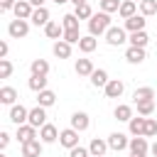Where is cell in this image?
Masks as SVG:
<instances>
[{"label": "cell", "instance_id": "26", "mask_svg": "<svg viewBox=\"0 0 157 157\" xmlns=\"http://www.w3.org/2000/svg\"><path fill=\"white\" fill-rule=\"evenodd\" d=\"M96 47H98V39H96L93 34H86V37H81V42H78V49H81L83 54L96 52Z\"/></svg>", "mask_w": 157, "mask_h": 157}, {"label": "cell", "instance_id": "29", "mask_svg": "<svg viewBox=\"0 0 157 157\" xmlns=\"http://www.w3.org/2000/svg\"><path fill=\"white\" fill-rule=\"evenodd\" d=\"M113 115H115V120H123V123H128V120L132 118V105H128V103H120V105H115Z\"/></svg>", "mask_w": 157, "mask_h": 157}, {"label": "cell", "instance_id": "46", "mask_svg": "<svg viewBox=\"0 0 157 157\" xmlns=\"http://www.w3.org/2000/svg\"><path fill=\"white\" fill-rule=\"evenodd\" d=\"M29 2H32L34 7H44V2H47V0H29Z\"/></svg>", "mask_w": 157, "mask_h": 157}, {"label": "cell", "instance_id": "50", "mask_svg": "<svg viewBox=\"0 0 157 157\" xmlns=\"http://www.w3.org/2000/svg\"><path fill=\"white\" fill-rule=\"evenodd\" d=\"M0 157H7V155H0Z\"/></svg>", "mask_w": 157, "mask_h": 157}, {"label": "cell", "instance_id": "47", "mask_svg": "<svg viewBox=\"0 0 157 157\" xmlns=\"http://www.w3.org/2000/svg\"><path fill=\"white\" fill-rule=\"evenodd\" d=\"M71 2H74V5L78 7V5H83V2H88V0H71Z\"/></svg>", "mask_w": 157, "mask_h": 157}, {"label": "cell", "instance_id": "13", "mask_svg": "<svg viewBox=\"0 0 157 157\" xmlns=\"http://www.w3.org/2000/svg\"><path fill=\"white\" fill-rule=\"evenodd\" d=\"M15 137L20 140V145H25V142H29V140H34V137H37V128H34V125H29V123L17 125V135H15Z\"/></svg>", "mask_w": 157, "mask_h": 157}, {"label": "cell", "instance_id": "35", "mask_svg": "<svg viewBox=\"0 0 157 157\" xmlns=\"http://www.w3.org/2000/svg\"><path fill=\"white\" fill-rule=\"evenodd\" d=\"M74 15H76L78 20H91V17H93V10H91L88 2H83V5H78V7L74 10Z\"/></svg>", "mask_w": 157, "mask_h": 157}, {"label": "cell", "instance_id": "42", "mask_svg": "<svg viewBox=\"0 0 157 157\" xmlns=\"http://www.w3.org/2000/svg\"><path fill=\"white\" fill-rule=\"evenodd\" d=\"M15 5H17V0H0V10H2V12L15 10Z\"/></svg>", "mask_w": 157, "mask_h": 157}, {"label": "cell", "instance_id": "5", "mask_svg": "<svg viewBox=\"0 0 157 157\" xmlns=\"http://www.w3.org/2000/svg\"><path fill=\"white\" fill-rule=\"evenodd\" d=\"M59 145H61V147H66V150L76 147V145H78V130H74V128L61 130V132H59Z\"/></svg>", "mask_w": 157, "mask_h": 157}, {"label": "cell", "instance_id": "34", "mask_svg": "<svg viewBox=\"0 0 157 157\" xmlns=\"http://www.w3.org/2000/svg\"><path fill=\"white\" fill-rule=\"evenodd\" d=\"M137 5H140V15H145V17H152L157 12V0H140Z\"/></svg>", "mask_w": 157, "mask_h": 157}, {"label": "cell", "instance_id": "21", "mask_svg": "<svg viewBox=\"0 0 157 157\" xmlns=\"http://www.w3.org/2000/svg\"><path fill=\"white\" fill-rule=\"evenodd\" d=\"M137 10H140V5H137L135 0H123V2H120V10H118V15H120L123 20H128V17L137 15Z\"/></svg>", "mask_w": 157, "mask_h": 157}, {"label": "cell", "instance_id": "24", "mask_svg": "<svg viewBox=\"0 0 157 157\" xmlns=\"http://www.w3.org/2000/svg\"><path fill=\"white\" fill-rule=\"evenodd\" d=\"M88 78H91V86H96V88H105V83L110 81V78H108V71H105V69H96V71H93V74H91Z\"/></svg>", "mask_w": 157, "mask_h": 157}, {"label": "cell", "instance_id": "31", "mask_svg": "<svg viewBox=\"0 0 157 157\" xmlns=\"http://www.w3.org/2000/svg\"><path fill=\"white\" fill-rule=\"evenodd\" d=\"M27 86H29L34 93H39V91H44V88H47V76H37V74H32V76H29V81H27Z\"/></svg>", "mask_w": 157, "mask_h": 157}, {"label": "cell", "instance_id": "14", "mask_svg": "<svg viewBox=\"0 0 157 157\" xmlns=\"http://www.w3.org/2000/svg\"><path fill=\"white\" fill-rule=\"evenodd\" d=\"M64 32H66V29H64L61 22H54V20H52V22L44 25V34H47L49 39H54V42H56V39H64Z\"/></svg>", "mask_w": 157, "mask_h": 157}, {"label": "cell", "instance_id": "37", "mask_svg": "<svg viewBox=\"0 0 157 157\" xmlns=\"http://www.w3.org/2000/svg\"><path fill=\"white\" fill-rule=\"evenodd\" d=\"M101 10L103 12H118L120 10V0H101Z\"/></svg>", "mask_w": 157, "mask_h": 157}, {"label": "cell", "instance_id": "3", "mask_svg": "<svg viewBox=\"0 0 157 157\" xmlns=\"http://www.w3.org/2000/svg\"><path fill=\"white\" fill-rule=\"evenodd\" d=\"M105 42H108L110 47H120V44H125V42H128L125 27H113V25H110V29L105 32Z\"/></svg>", "mask_w": 157, "mask_h": 157}, {"label": "cell", "instance_id": "20", "mask_svg": "<svg viewBox=\"0 0 157 157\" xmlns=\"http://www.w3.org/2000/svg\"><path fill=\"white\" fill-rule=\"evenodd\" d=\"M105 150H110V147H108V140H101V137H93V140H91V145H88L91 157H103V155H105Z\"/></svg>", "mask_w": 157, "mask_h": 157}, {"label": "cell", "instance_id": "36", "mask_svg": "<svg viewBox=\"0 0 157 157\" xmlns=\"http://www.w3.org/2000/svg\"><path fill=\"white\" fill-rule=\"evenodd\" d=\"M78 17L74 15V12H69V15H64L61 17V25H64V29H78Z\"/></svg>", "mask_w": 157, "mask_h": 157}, {"label": "cell", "instance_id": "44", "mask_svg": "<svg viewBox=\"0 0 157 157\" xmlns=\"http://www.w3.org/2000/svg\"><path fill=\"white\" fill-rule=\"evenodd\" d=\"M7 52H10L7 42H0V59H7Z\"/></svg>", "mask_w": 157, "mask_h": 157}, {"label": "cell", "instance_id": "23", "mask_svg": "<svg viewBox=\"0 0 157 157\" xmlns=\"http://www.w3.org/2000/svg\"><path fill=\"white\" fill-rule=\"evenodd\" d=\"M0 103H2V105H15V103H17V88L2 86V88H0Z\"/></svg>", "mask_w": 157, "mask_h": 157}, {"label": "cell", "instance_id": "41", "mask_svg": "<svg viewBox=\"0 0 157 157\" xmlns=\"http://www.w3.org/2000/svg\"><path fill=\"white\" fill-rule=\"evenodd\" d=\"M69 157H91V152H88V147L76 145V147H71V150H69Z\"/></svg>", "mask_w": 157, "mask_h": 157}, {"label": "cell", "instance_id": "33", "mask_svg": "<svg viewBox=\"0 0 157 157\" xmlns=\"http://www.w3.org/2000/svg\"><path fill=\"white\" fill-rule=\"evenodd\" d=\"M147 98H155V88H152V86L135 88V93H132V101H135V103H137V101H147Z\"/></svg>", "mask_w": 157, "mask_h": 157}, {"label": "cell", "instance_id": "48", "mask_svg": "<svg viewBox=\"0 0 157 157\" xmlns=\"http://www.w3.org/2000/svg\"><path fill=\"white\" fill-rule=\"evenodd\" d=\"M54 2H56V5H64V2H69V0H54Z\"/></svg>", "mask_w": 157, "mask_h": 157}, {"label": "cell", "instance_id": "1", "mask_svg": "<svg viewBox=\"0 0 157 157\" xmlns=\"http://www.w3.org/2000/svg\"><path fill=\"white\" fill-rule=\"evenodd\" d=\"M110 29V15L108 12H93V17L88 20V34H93V37H101V34H105Z\"/></svg>", "mask_w": 157, "mask_h": 157}, {"label": "cell", "instance_id": "49", "mask_svg": "<svg viewBox=\"0 0 157 157\" xmlns=\"http://www.w3.org/2000/svg\"><path fill=\"white\" fill-rule=\"evenodd\" d=\"M130 157H147V155H130Z\"/></svg>", "mask_w": 157, "mask_h": 157}, {"label": "cell", "instance_id": "10", "mask_svg": "<svg viewBox=\"0 0 157 157\" xmlns=\"http://www.w3.org/2000/svg\"><path fill=\"white\" fill-rule=\"evenodd\" d=\"M42 147H44V142L34 137V140H29V142H25L20 152H22V157H42Z\"/></svg>", "mask_w": 157, "mask_h": 157}, {"label": "cell", "instance_id": "2", "mask_svg": "<svg viewBox=\"0 0 157 157\" xmlns=\"http://www.w3.org/2000/svg\"><path fill=\"white\" fill-rule=\"evenodd\" d=\"M7 34H10L12 39H22V37H27V34H29V20H20V17H15V20L7 25Z\"/></svg>", "mask_w": 157, "mask_h": 157}, {"label": "cell", "instance_id": "8", "mask_svg": "<svg viewBox=\"0 0 157 157\" xmlns=\"http://www.w3.org/2000/svg\"><path fill=\"white\" fill-rule=\"evenodd\" d=\"M39 140H42L44 145H52V142H56V140H59V130H56V125H52V123H44V125L39 128Z\"/></svg>", "mask_w": 157, "mask_h": 157}, {"label": "cell", "instance_id": "11", "mask_svg": "<svg viewBox=\"0 0 157 157\" xmlns=\"http://www.w3.org/2000/svg\"><path fill=\"white\" fill-rule=\"evenodd\" d=\"M103 91H105V98H120L123 91H125V83H123L120 78H110Z\"/></svg>", "mask_w": 157, "mask_h": 157}, {"label": "cell", "instance_id": "22", "mask_svg": "<svg viewBox=\"0 0 157 157\" xmlns=\"http://www.w3.org/2000/svg\"><path fill=\"white\" fill-rule=\"evenodd\" d=\"M145 25H147L145 15H132V17L125 20V29L128 32H140V29H145Z\"/></svg>", "mask_w": 157, "mask_h": 157}, {"label": "cell", "instance_id": "39", "mask_svg": "<svg viewBox=\"0 0 157 157\" xmlns=\"http://www.w3.org/2000/svg\"><path fill=\"white\" fill-rule=\"evenodd\" d=\"M145 137H157V120L155 118H147V123H145Z\"/></svg>", "mask_w": 157, "mask_h": 157}, {"label": "cell", "instance_id": "18", "mask_svg": "<svg viewBox=\"0 0 157 157\" xmlns=\"http://www.w3.org/2000/svg\"><path fill=\"white\" fill-rule=\"evenodd\" d=\"M29 22H32L34 27H44L47 22H52V20H49V10H47V7H34Z\"/></svg>", "mask_w": 157, "mask_h": 157}, {"label": "cell", "instance_id": "28", "mask_svg": "<svg viewBox=\"0 0 157 157\" xmlns=\"http://www.w3.org/2000/svg\"><path fill=\"white\" fill-rule=\"evenodd\" d=\"M37 103H39V105H44V108H49V105H54V103H56V93H54V91H49V88H44V91H39V93H37Z\"/></svg>", "mask_w": 157, "mask_h": 157}, {"label": "cell", "instance_id": "40", "mask_svg": "<svg viewBox=\"0 0 157 157\" xmlns=\"http://www.w3.org/2000/svg\"><path fill=\"white\" fill-rule=\"evenodd\" d=\"M64 39H66L69 44H78V42H81V32H78V29H66V32H64Z\"/></svg>", "mask_w": 157, "mask_h": 157}, {"label": "cell", "instance_id": "19", "mask_svg": "<svg viewBox=\"0 0 157 157\" xmlns=\"http://www.w3.org/2000/svg\"><path fill=\"white\" fill-rule=\"evenodd\" d=\"M52 52H54L56 59H69V56H71V44H69L66 39H56L54 47H52Z\"/></svg>", "mask_w": 157, "mask_h": 157}, {"label": "cell", "instance_id": "16", "mask_svg": "<svg viewBox=\"0 0 157 157\" xmlns=\"http://www.w3.org/2000/svg\"><path fill=\"white\" fill-rule=\"evenodd\" d=\"M125 59H128V64H142L145 61V47H128L125 49Z\"/></svg>", "mask_w": 157, "mask_h": 157}, {"label": "cell", "instance_id": "12", "mask_svg": "<svg viewBox=\"0 0 157 157\" xmlns=\"http://www.w3.org/2000/svg\"><path fill=\"white\" fill-rule=\"evenodd\" d=\"M145 123H147V118L145 115H132L130 120H128V130H130V135L135 137V135H145Z\"/></svg>", "mask_w": 157, "mask_h": 157}, {"label": "cell", "instance_id": "45", "mask_svg": "<svg viewBox=\"0 0 157 157\" xmlns=\"http://www.w3.org/2000/svg\"><path fill=\"white\" fill-rule=\"evenodd\" d=\"M150 155H152V157H157V140L150 145Z\"/></svg>", "mask_w": 157, "mask_h": 157}, {"label": "cell", "instance_id": "7", "mask_svg": "<svg viewBox=\"0 0 157 157\" xmlns=\"http://www.w3.org/2000/svg\"><path fill=\"white\" fill-rule=\"evenodd\" d=\"M27 123H29V125H34V128H42V125L47 123V108L37 103V105L29 110V118H27Z\"/></svg>", "mask_w": 157, "mask_h": 157}, {"label": "cell", "instance_id": "32", "mask_svg": "<svg viewBox=\"0 0 157 157\" xmlns=\"http://www.w3.org/2000/svg\"><path fill=\"white\" fill-rule=\"evenodd\" d=\"M135 105H137V113H140V115H145V118H150V115L155 113V98H147V101H137Z\"/></svg>", "mask_w": 157, "mask_h": 157}, {"label": "cell", "instance_id": "25", "mask_svg": "<svg viewBox=\"0 0 157 157\" xmlns=\"http://www.w3.org/2000/svg\"><path fill=\"white\" fill-rule=\"evenodd\" d=\"M74 69H76V74H78V76H91V74L96 71V66H93V61H91V59H78V61L74 64Z\"/></svg>", "mask_w": 157, "mask_h": 157}, {"label": "cell", "instance_id": "30", "mask_svg": "<svg viewBox=\"0 0 157 157\" xmlns=\"http://www.w3.org/2000/svg\"><path fill=\"white\" fill-rule=\"evenodd\" d=\"M128 42H130L132 47H147V42H150V37H147V32H145V29H140V32H130V37H128Z\"/></svg>", "mask_w": 157, "mask_h": 157}, {"label": "cell", "instance_id": "17", "mask_svg": "<svg viewBox=\"0 0 157 157\" xmlns=\"http://www.w3.org/2000/svg\"><path fill=\"white\" fill-rule=\"evenodd\" d=\"M88 125H91V120H88V115H86L83 110H76V113L71 115V128H74V130L83 132V130H88Z\"/></svg>", "mask_w": 157, "mask_h": 157}, {"label": "cell", "instance_id": "4", "mask_svg": "<svg viewBox=\"0 0 157 157\" xmlns=\"http://www.w3.org/2000/svg\"><path fill=\"white\" fill-rule=\"evenodd\" d=\"M108 147H110L113 152H123V150L130 147V140H128L125 132H110V135H108Z\"/></svg>", "mask_w": 157, "mask_h": 157}, {"label": "cell", "instance_id": "6", "mask_svg": "<svg viewBox=\"0 0 157 157\" xmlns=\"http://www.w3.org/2000/svg\"><path fill=\"white\" fill-rule=\"evenodd\" d=\"M27 118H29V110H27L22 103L10 105V120H12L15 125H25V123H27Z\"/></svg>", "mask_w": 157, "mask_h": 157}, {"label": "cell", "instance_id": "43", "mask_svg": "<svg viewBox=\"0 0 157 157\" xmlns=\"http://www.w3.org/2000/svg\"><path fill=\"white\" fill-rule=\"evenodd\" d=\"M7 145H10V132H5V130H2V132H0V147L5 150Z\"/></svg>", "mask_w": 157, "mask_h": 157}, {"label": "cell", "instance_id": "38", "mask_svg": "<svg viewBox=\"0 0 157 157\" xmlns=\"http://www.w3.org/2000/svg\"><path fill=\"white\" fill-rule=\"evenodd\" d=\"M10 74H12V61L0 59V78H10Z\"/></svg>", "mask_w": 157, "mask_h": 157}, {"label": "cell", "instance_id": "9", "mask_svg": "<svg viewBox=\"0 0 157 157\" xmlns=\"http://www.w3.org/2000/svg\"><path fill=\"white\" fill-rule=\"evenodd\" d=\"M130 155H147L150 152V145H147V137L145 135H135L130 137Z\"/></svg>", "mask_w": 157, "mask_h": 157}, {"label": "cell", "instance_id": "27", "mask_svg": "<svg viewBox=\"0 0 157 157\" xmlns=\"http://www.w3.org/2000/svg\"><path fill=\"white\" fill-rule=\"evenodd\" d=\"M29 71L37 74V76H47V74H49V61H47V59H32Z\"/></svg>", "mask_w": 157, "mask_h": 157}, {"label": "cell", "instance_id": "15", "mask_svg": "<svg viewBox=\"0 0 157 157\" xmlns=\"http://www.w3.org/2000/svg\"><path fill=\"white\" fill-rule=\"evenodd\" d=\"M15 17H20V20H29L32 17V12H34V5L29 2V0H17V5H15Z\"/></svg>", "mask_w": 157, "mask_h": 157}]
</instances>
